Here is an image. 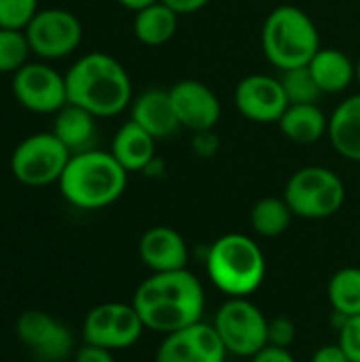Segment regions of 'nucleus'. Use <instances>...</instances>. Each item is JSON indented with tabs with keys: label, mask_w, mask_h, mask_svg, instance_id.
Listing matches in <instances>:
<instances>
[{
	"label": "nucleus",
	"mask_w": 360,
	"mask_h": 362,
	"mask_svg": "<svg viewBox=\"0 0 360 362\" xmlns=\"http://www.w3.org/2000/svg\"><path fill=\"white\" fill-rule=\"evenodd\" d=\"M132 305L144 329L170 335L202 320L206 295L199 278L189 269L161 272L138 284Z\"/></svg>",
	"instance_id": "f257e3e1"
},
{
	"label": "nucleus",
	"mask_w": 360,
	"mask_h": 362,
	"mask_svg": "<svg viewBox=\"0 0 360 362\" xmlns=\"http://www.w3.org/2000/svg\"><path fill=\"white\" fill-rule=\"evenodd\" d=\"M64 76L68 102L98 119L117 117L132 106L134 89L125 66L104 51L81 55Z\"/></svg>",
	"instance_id": "f03ea898"
},
{
	"label": "nucleus",
	"mask_w": 360,
	"mask_h": 362,
	"mask_svg": "<svg viewBox=\"0 0 360 362\" xmlns=\"http://www.w3.org/2000/svg\"><path fill=\"white\" fill-rule=\"evenodd\" d=\"M127 174L110 151L89 148L70 157L57 185L70 206L79 210H102L125 193Z\"/></svg>",
	"instance_id": "7ed1b4c3"
},
{
	"label": "nucleus",
	"mask_w": 360,
	"mask_h": 362,
	"mask_svg": "<svg viewBox=\"0 0 360 362\" xmlns=\"http://www.w3.org/2000/svg\"><path fill=\"white\" fill-rule=\"evenodd\" d=\"M206 272L223 295L250 297L261 288L267 263L261 246L250 235L225 233L208 248Z\"/></svg>",
	"instance_id": "20e7f679"
},
{
	"label": "nucleus",
	"mask_w": 360,
	"mask_h": 362,
	"mask_svg": "<svg viewBox=\"0 0 360 362\" xmlns=\"http://www.w3.org/2000/svg\"><path fill=\"white\" fill-rule=\"evenodd\" d=\"M261 47L267 62L284 72L308 66L323 45L314 19L303 8L280 4L263 21Z\"/></svg>",
	"instance_id": "39448f33"
},
{
	"label": "nucleus",
	"mask_w": 360,
	"mask_h": 362,
	"mask_svg": "<svg viewBox=\"0 0 360 362\" xmlns=\"http://www.w3.org/2000/svg\"><path fill=\"white\" fill-rule=\"evenodd\" d=\"M282 197L295 216L323 221L342 210L346 202V185L325 165H306L286 180Z\"/></svg>",
	"instance_id": "423d86ee"
},
{
	"label": "nucleus",
	"mask_w": 360,
	"mask_h": 362,
	"mask_svg": "<svg viewBox=\"0 0 360 362\" xmlns=\"http://www.w3.org/2000/svg\"><path fill=\"white\" fill-rule=\"evenodd\" d=\"M269 318L248 297H229L212 320L227 354L252 358L267 346Z\"/></svg>",
	"instance_id": "0eeeda50"
},
{
	"label": "nucleus",
	"mask_w": 360,
	"mask_h": 362,
	"mask_svg": "<svg viewBox=\"0 0 360 362\" xmlns=\"http://www.w3.org/2000/svg\"><path fill=\"white\" fill-rule=\"evenodd\" d=\"M72 153L53 132H38L23 138L11 153L8 165L17 182L25 187H49L59 182Z\"/></svg>",
	"instance_id": "6e6552de"
},
{
	"label": "nucleus",
	"mask_w": 360,
	"mask_h": 362,
	"mask_svg": "<svg viewBox=\"0 0 360 362\" xmlns=\"http://www.w3.org/2000/svg\"><path fill=\"white\" fill-rule=\"evenodd\" d=\"M32 53L42 62L72 55L83 40L81 19L66 8H42L23 30Z\"/></svg>",
	"instance_id": "1a4fd4ad"
},
{
	"label": "nucleus",
	"mask_w": 360,
	"mask_h": 362,
	"mask_svg": "<svg viewBox=\"0 0 360 362\" xmlns=\"http://www.w3.org/2000/svg\"><path fill=\"white\" fill-rule=\"evenodd\" d=\"M17 104L36 115H55L68 104L66 76L47 62H28L13 74Z\"/></svg>",
	"instance_id": "9d476101"
},
{
	"label": "nucleus",
	"mask_w": 360,
	"mask_h": 362,
	"mask_svg": "<svg viewBox=\"0 0 360 362\" xmlns=\"http://www.w3.org/2000/svg\"><path fill=\"white\" fill-rule=\"evenodd\" d=\"M144 325L132 303H102L93 308L83 322L85 344L106 350L132 348L144 333Z\"/></svg>",
	"instance_id": "9b49d317"
},
{
	"label": "nucleus",
	"mask_w": 360,
	"mask_h": 362,
	"mask_svg": "<svg viewBox=\"0 0 360 362\" xmlns=\"http://www.w3.org/2000/svg\"><path fill=\"white\" fill-rule=\"evenodd\" d=\"M233 102L238 112L259 125L278 123L289 100L282 87V81L269 74H248L244 76L233 91Z\"/></svg>",
	"instance_id": "f8f14e48"
},
{
	"label": "nucleus",
	"mask_w": 360,
	"mask_h": 362,
	"mask_svg": "<svg viewBox=\"0 0 360 362\" xmlns=\"http://www.w3.org/2000/svg\"><path fill=\"white\" fill-rule=\"evenodd\" d=\"M227 350L208 322H195L163 335L155 352V362H225Z\"/></svg>",
	"instance_id": "ddd939ff"
},
{
	"label": "nucleus",
	"mask_w": 360,
	"mask_h": 362,
	"mask_svg": "<svg viewBox=\"0 0 360 362\" xmlns=\"http://www.w3.org/2000/svg\"><path fill=\"white\" fill-rule=\"evenodd\" d=\"M17 337L40 361H64L72 348V333L51 314L42 310H28L17 318Z\"/></svg>",
	"instance_id": "4468645a"
},
{
	"label": "nucleus",
	"mask_w": 360,
	"mask_h": 362,
	"mask_svg": "<svg viewBox=\"0 0 360 362\" xmlns=\"http://www.w3.org/2000/svg\"><path fill=\"white\" fill-rule=\"evenodd\" d=\"M170 100L180 127L191 134L214 129L221 119V100L202 81L182 78L174 83L170 87Z\"/></svg>",
	"instance_id": "2eb2a0df"
},
{
	"label": "nucleus",
	"mask_w": 360,
	"mask_h": 362,
	"mask_svg": "<svg viewBox=\"0 0 360 362\" xmlns=\"http://www.w3.org/2000/svg\"><path fill=\"white\" fill-rule=\"evenodd\" d=\"M138 257L151 269V274L180 272L189 263V246L185 238L166 225L151 227L138 242Z\"/></svg>",
	"instance_id": "dca6fc26"
},
{
	"label": "nucleus",
	"mask_w": 360,
	"mask_h": 362,
	"mask_svg": "<svg viewBox=\"0 0 360 362\" xmlns=\"http://www.w3.org/2000/svg\"><path fill=\"white\" fill-rule=\"evenodd\" d=\"M129 119L146 129L155 140H166L182 129L170 100V89L161 87H151L136 95L129 106Z\"/></svg>",
	"instance_id": "f3484780"
},
{
	"label": "nucleus",
	"mask_w": 360,
	"mask_h": 362,
	"mask_svg": "<svg viewBox=\"0 0 360 362\" xmlns=\"http://www.w3.org/2000/svg\"><path fill=\"white\" fill-rule=\"evenodd\" d=\"M327 138L339 157L360 163V93L346 98L329 115Z\"/></svg>",
	"instance_id": "a211bd4d"
},
{
	"label": "nucleus",
	"mask_w": 360,
	"mask_h": 362,
	"mask_svg": "<svg viewBox=\"0 0 360 362\" xmlns=\"http://www.w3.org/2000/svg\"><path fill=\"white\" fill-rule=\"evenodd\" d=\"M155 146L157 140L129 119L112 136L110 153L132 174V172H144L149 168V163L157 157Z\"/></svg>",
	"instance_id": "6ab92c4d"
},
{
	"label": "nucleus",
	"mask_w": 360,
	"mask_h": 362,
	"mask_svg": "<svg viewBox=\"0 0 360 362\" xmlns=\"http://www.w3.org/2000/svg\"><path fill=\"white\" fill-rule=\"evenodd\" d=\"M98 117H93L89 110L76 106V104H66L62 110L53 115V134L57 140L74 155L93 148V140L98 134Z\"/></svg>",
	"instance_id": "aec40b11"
},
{
	"label": "nucleus",
	"mask_w": 360,
	"mask_h": 362,
	"mask_svg": "<svg viewBox=\"0 0 360 362\" xmlns=\"http://www.w3.org/2000/svg\"><path fill=\"white\" fill-rule=\"evenodd\" d=\"M308 66L325 95L342 93L356 81V64L335 47H320Z\"/></svg>",
	"instance_id": "412c9836"
},
{
	"label": "nucleus",
	"mask_w": 360,
	"mask_h": 362,
	"mask_svg": "<svg viewBox=\"0 0 360 362\" xmlns=\"http://www.w3.org/2000/svg\"><path fill=\"white\" fill-rule=\"evenodd\" d=\"M278 127L282 136L295 144H314L327 136L329 117L318 104H289Z\"/></svg>",
	"instance_id": "4be33fe9"
},
{
	"label": "nucleus",
	"mask_w": 360,
	"mask_h": 362,
	"mask_svg": "<svg viewBox=\"0 0 360 362\" xmlns=\"http://www.w3.org/2000/svg\"><path fill=\"white\" fill-rule=\"evenodd\" d=\"M178 13H174L161 0L134 13V36L146 47H163L178 30Z\"/></svg>",
	"instance_id": "5701e85b"
},
{
	"label": "nucleus",
	"mask_w": 360,
	"mask_h": 362,
	"mask_svg": "<svg viewBox=\"0 0 360 362\" xmlns=\"http://www.w3.org/2000/svg\"><path fill=\"white\" fill-rule=\"evenodd\" d=\"M293 216L284 197H261L250 210V227L261 238H278L286 233Z\"/></svg>",
	"instance_id": "b1692460"
},
{
	"label": "nucleus",
	"mask_w": 360,
	"mask_h": 362,
	"mask_svg": "<svg viewBox=\"0 0 360 362\" xmlns=\"http://www.w3.org/2000/svg\"><path fill=\"white\" fill-rule=\"evenodd\" d=\"M329 303L339 318L360 314V267H342L329 280Z\"/></svg>",
	"instance_id": "393cba45"
},
{
	"label": "nucleus",
	"mask_w": 360,
	"mask_h": 362,
	"mask_svg": "<svg viewBox=\"0 0 360 362\" xmlns=\"http://www.w3.org/2000/svg\"><path fill=\"white\" fill-rule=\"evenodd\" d=\"M280 81H282L289 104H318V100L325 95L323 89L318 87L310 66L284 70Z\"/></svg>",
	"instance_id": "a878e982"
},
{
	"label": "nucleus",
	"mask_w": 360,
	"mask_h": 362,
	"mask_svg": "<svg viewBox=\"0 0 360 362\" xmlns=\"http://www.w3.org/2000/svg\"><path fill=\"white\" fill-rule=\"evenodd\" d=\"M32 49L23 30L0 28V74H15L30 62Z\"/></svg>",
	"instance_id": "bb28decb"
},
{
	"label": "nucleus",
	"mask_w": 360,
	"mask_h": 362,
	"mask_svg": "<svg viewBox=\"0 0 360 362\" xmlns=\"http://www.w3.org/2000/svg\"><path fill=\"white\" fill-rule=\"evenodd\" d=\"M38 11V0H0V28L25 30Z\"/></svg>",
	"instance_id": "cd10ccee"
},
{
	"label": "nucleus",
	"mask_w": 360,
	"mask_h": 362,
	"mask_svg": "<svg viewBox=\"0 0 360 362\" xmlns=\"http://www.w3.org/2000/svg\"><path fill=\"white\" fill-rule=\"evenodd\" d=\"M297 337V327L291 318L286 316H276L269 318L267 325V346H276V348H289L295 344Z\"/></svg>",
	"instance_id": "c85d7f7f"
},
{
	"label": "nucleus",
	"mask_w": 360,
	"mask_h": 362,
	"mask_svg": "<svg viewBox=\"0 0 360 362\" xmlns=\"http://www.w3.org/2000/svg\"><path fill=\"white\" fill-rule=\"evenodd\" d=\"M337 344L348 354L350 362H360V314L350 316V318H342Z\"/></svg>",
	"instance_id": "c756f323"
},
{
	"label": "nucleus",
	"mask_w": 360,
	"mask_h": 362,
	"mask_svg": "<svg viewBox=\"0 0 360 362\" xmlns=\"http://www.w3.org/2000/svg\"><path fill=\"white\" fill-rule=\"evenodd\" d=\"M191 148L199 159H212L221 151V138L216 136L214 129L195 132L191 138Z\"/></svg>",
	"instance_id": "7c9ffc66"
},
{
	"label": "nucleus",
	"mask_w": 360,
	"mask_h": 362,
	"mask_svg": "<svg viewBox=\"0 0 360 362\" xmlns=\"http://www.w3.org/2000/svg\"><path fill=\"white\" fill-rule=\"evenodd\" d=\"M74 362H115V356H112V350L85 344L74 352Z\"/></svg>",
	"instance_id": "2f4dec72"
},
{
	"label": "nucleus",
	"mask_w": 360,
	"mask_h": 362,
	"mask_svg": "<svg viewBox=\"0 0 360 362\" xmlns=\"http://www.w3.org/2000/svg\"><path fill=\"white\" fill-rule=\"evenodd\" d=\"M250 362H297V358L291 354L289 348H276V346H265L261 352H257Z\"/></svg>",
	"instance_id": "473e14b6"
},
{
	"label": "nucleus",
	"mask_w": 360,
	"mask_h": 362,
	"mask_svg": "<svg viewBox=\"0 0 360 362\" xmlns=\"http://www.w3.org/2000/svg\"><path fill=\"white\" fill-rule=\"evenodd\" d=\"M312 362H350L348 354L342 350L339 344H329V346H320L314 356Z\"/></svg>",
	"instance_id": "72a5a7b5"
},
{
	"label": "nucleus",
	"mask_w": 360,
	"mask_h": 362,
	"mask_svg": "<svg viewBox=\"0 0 360 362\" xmlns=\"http://www.w3.org/2000/svg\"><path fill=\"white\" fill-rule=\"evenodd\" d=\"M163 4H168L174 13L178 15H191L197 13L202 8H206L210 4V0H161Z\"/></svg>",
	"instance_id": "f704fd0d"
},
{
	"label": "nucleus",
	"mask_w": 360,
	"mask_h": 362,
	"mask_svg": "<svg viewBox=\"0 0 360 362\" xmlns=\"http://www.w3.org/2000/svg\"><path fill=\"white\" fill-rule=\"evenodd\" d=\"M121 6H125L127 11H140V8H144V6H149V4H153V2H157V0H117Z\"/></svg>",
	"instance_id": "c9c22d12"
},
{
	"label": "nucleus",
	"mask_w": 360,
	"mask_h": 362,
	"mask_svg": "<svg viewBox=\"0 0 360 362\" xmlns=\"http://www.w3.org/2000/svg\"><path fill=\"white\" fill-rule=\"evenodd\" d=\"M356 81H359V85H360V57H359V62H356Z\"/></svg>",
	"instance_id": "e433bc0d"
}]
</instances>
